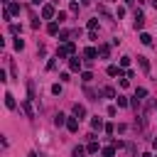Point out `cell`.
I'll use <instances>...</instances> for the list:
<instances>
[{
  "label": "cell",
  "instance_id": "6da1fadb",
  "mask_svg": "<svg viewBox=\"0 0 157 157\" xmlns=\"http://www.w3.org/2000/svg\"><path fill=\"white\" fill-rule=\"evenodd\" d=\"M74 52H76L74 42H64V44L56 49V59H66V56H74Z\"/></svg>",
  "mask_w": 157,
  "mask_h": 157
},
{
  "label": "cell",
  "instance_id": "7a4b0ae2",
  "mask_svg": "<svg viewBox=\"0 0 157 157\" xmlns=\"http://www.w3.org/2000/svg\"><path fill=\"white\" fill-rule=\"evenodd\" d=\"M42 17H44V20H54V17H56L54 5H42Z\"/></svg>",
  "mask_w": 157,
  "mask_h": 157
},
{
  "label": "cell",
  "instance_id": "3957f363",
  "mask_svg": "<svg viewBox=\"0 0 157 157\" xmlns=\"http://www.w3.org/2000/svg\"><path fill=\"white\" fill-rule=\"evenodd\" d=\"M83 56H86V61H93V59L98 56V49H93V47H86V49H83Z\"/></svg>",
  "mask_w": 157,
  "mask_h": 157
},
{
  "label": "cell",
  "instance_id": "277c9868",
  "mask_svg": "<svg viewBox=\"0 0 157 157\" xmlns=\"http://www.w3.org/2000/svg\"><path fill=\"white\" fill-rule=\"evenodd\" d=\"M69 69H71V71H81V59H78V56H71V59H69Z\"/></svg>",
  "mask_w": 157,
  "mask_h": 157
},
{
  "label": "cell",
  "instance_id": "5b68a950",
  "mask_svg": "<svg viewBox=\"0 0 157 157\" xmlns=\"http://www.w3.org/2000/svg\"><path fill=\"white\" fill-rule=\"evenodd\" d=\"M108 76H123V66L110 64V66H108Z\"/></svg>",
  "mask_w": 157,
  "mask_h": 157
},
{
  "label": "cell",
  "instance_id": "8992f818",
  "mask_svg": "<svg viewBox=\"0 0 157 157\" xmlns=\"http://www.w3.org/2000/svg\"><path fill=\"white\" fill-rule=\"evenodd\" d=\"M145 27V17H142V12H135V29H142Z\"/></svg>",
  "mask_w": 157,
  "mask_h": 157
},
{
  "label": "cell",
  "instance_id": "52a82bcc",
  "mask_svg": "<svg viewBox=\"0 0 157 157\" xmlns=\"http://www.w3.org/2000/svg\"><path fill=\"white\" fill-rule=\"evenodd\" d=\"M5 105H7L10 110H15V108H17V103H15V98H12V93H5Z\"/></svg>",
  "mask_w": 157,
  "mask_h": 157
},
{
  "label": "cell",
  "instance_id": "ba28073f",
  "mask_svg": "<svg viewBox=\"0 0 157 157\" xmlns=\"http://www.w3.org/2000/svg\"><path fill=\"white\" fill-rule=\"evenodd\" d=\"M74 115H76V118H78V120H81V118H86V108H83V105H78V103H76V105H74Z\"/></svg>",
  "mask_w": 157,
  "mask_h": 157
},
{
  "label": "cell",
  "instance_id": "9c48e42d",
  "mask_svg": "<svg viewBox=\"0 0 157 157\" xmlns=\"http://www.w3.org/2000/svg\"><path fill=\"white\" fill-rule=\"evenodd\" d=\"M47 32H49V34H59V22H56V20L49 22V25H47Z\"/></svg>",
  "mask_w": 157,
  "mask_h": 157
},
{
  "label": "cell",
  "instance_id": "30bf717a",
  "mask_svg": "<svg viewBox=\"0 0 157 157\" xmlns=\"http://www.w3.org/2000/svg\"><path fill=\"white\" fill-rule=\"evenodd\" d=\"M98 54H101L103 59H108V56H110V47H108V44H101V47H98Z\"/></svg>",
  "mask_w": 157,
  "mask_h": 157
},
{
  "label": "cell",
  "instance_id": "8fae6325",
  "mask_svg": "<svg viewBox=\"0 0 157 157\" xmlns=\"http://www.w3.org/2000/svg\"><path fill=\"white\" fill-rule=\"evenodd\" d=\"M91 128H93V130H101V128H105V125H103V120L96 115V118H91Z\"/></svg>",
  "mask_w": 157,
  "mask_h": 157
},
{
  "label": "cell",
  "instance_id": "7c38bea8",
  "mask_svg": "<svg viewBox=\"0 0 157 157\" xmlns=\"http://www.w3.org/2000/svg\"><path fill=\"white\" fill-rule=\"evenodd\" d=\"M66 128H69L71 132H76V130H78V120H76V118H69V120H66Z\"/></svg>",
  "mask_w": 157,
  "mask_h": 157
},
{
  "label": "cell",
  "instance_id": "4fadbf2b",
  "mask_svg": "<svg viewBox=\"0 0 157 157\" xmlns=\"http://www.w3.org/2000/svg\"><path fill=\"white\" fill-rule=\"evenodd\" d=\"M137 64H140V69H142V71H150V61H147L145 56H137Z\"/></svg>",
  "mask_w": 157,
  "mask_h": 157
},
{
  "label": "cell",
  "instance_id": "5bb4252c",
  "mask_svg": "<svg viewBox=\"0 0 157 157\" xmlns=\"http://www.w3.org/2000/svg\"><path fill=\"white\" fill-rule=\"evenodd\" d=\"M64 123H66V115H64V113H56V118H54V125H56V128H61Z\"/></svg>",
  "mask_w": 157,
  "mask_h": 157
},
{
  "label": "cell",
  "instance_id": "9a60e30c",
  "mask_svg": "<svg viewBox=\"0 0 157 157\" xmlns=\"http://www.w3.org/2000/svg\"><path fill=\"white\" fill-rule=\"evenodd\" d=\"M101 155H103V157H113V155H115V145H113V147H103Z\"/></svg>",
  "mask_w": 157,
  "mask_h": 157
},
{
  "label": "cell",
  "instance_id": "2e32d148",
  "mask_svg": "<svg viewBox=\"0 0 157 157\" xmlns=\"http://www.w3.org/2000/svg\"><path fill=\"white\" fill-rule=\"evenodd\" d=\"M140 42H142V44H152V37H150L147 32H140Z\"/></svg>",
  "mask_w": 157,
  "mask_h": 157
},
{
  "label": "cell",
  "instance_id": "e0dca14e",
  "mask_svg": "<svg viewBox=\"0 0 157 157\" xmlns=\"http://www.w3.org/2000/svg\"><path fill=\"white\" fill-rule=\"evenodd\" d=\"M86 150H88V152H91V155H96V152H98V142H96V140H91V142H88V147H86Z\"/></svg>",
  "mask_w": 157,
  "mask_h": 157
},
{
  "label": "cell",
  "instance_id": "ac0fdd59",
  "mask_svg": "<svg viewBox=\"0 0 157 157\" xmlns=\"http://www.w3.org/2000/svg\"><path fill=\"white\" fill-rule=\"evenodd\" d=\"M20 10H22L20 2H10V12H12V15H20Z\"/></svg>",
  "mask_w": 157,
  "mask_h": 157
},
{
  "label": "cell",
  "instance_id": "d6986e66",
  "mask_svg": "<svg viewBox=\"0 0 157 157\" xmlns=\"http://www.w3.org/2000/svg\"><path fill=\"white\" fill-rule=\"evenodd\" d=\"M81 81H83V83L93 81V74H91V71H83V74H81Z\"/></svg>",
  "mask_w": 157,
  "mask_h": 157
},
{
  "label": "cell",
  "instance_id": "ffe728a7",
  "mask_svg": "<svg viewBox=\"0 0 157 157\" xmlns=\"http://www.w3.org/2000/svg\"><path fill=\"white\" fill-rule=\"evenodd\" d=\"M101 93H103V96H108V98H115V91H113L110 86H105V88H103Z\"/></svg>",
  "mask_w": 157,
  "mask_h": 157
},
{
  "label": "cell",
  "instance_id": "44dd1931",
  "mask_svg": "<svg viewBox=\"0 0 157 157\" xmlns=\"http://www.w3.org/2000/svg\"><path fill=\"white\" fill-rule=\"evenodd\" d=\"M145 96H147V91H145V88H135V98H137V101H142Z\"/></svg>",
  "mask_w": 157,
  "mask_h": 157
},
{
  "label": "cell",
  "instance_id": "7402d4cb",
  "mask_svg": "<svg viewBox=\"0 0 157 157\" xmlns=\"http://www.w3.org/2000/svg\"><path fill=\"white\" fill-rule=\"evenodd\" d=\"M152 108H155V98H150V101H147V108H145V118L152 113Z\"/></svg>",
  "mask_w": 157,
  "mask_h": 157
},
{
  "label": "cell",
  "instance_id": "603a6c76",
  "mask_svg": "<svg viewBox=\"0 0 157 157\" xmlns=\"http://www.w3.org/2000/svg\"><path fill=\"white\" fill-rule=\"evenodd\" d=\"M25 113H27V115H29V118H34V110H32V103H29V101H27V103H25Z\"/></svg>",
  "mask_w": 157,
  "mask_h": 157
},
{
  "label": "cell",
  "instance_id": "cb8c5ba5",
  "mask_svg": "<svg viewBox=\"0 0 157 157\" xmlns=\"http://www.w3.org/2000/svg\"><path fill=\"white\" fill-rule=\"evenodd\" d=\"M115 101H118V105H120V108H125V105H128V98H125V96H118Z\"/></svg>",
  "mask_w": 157,
  "mask_h": 157
},
{
  "label": "cell",
  "instance_id": "d4e9b609",
  "mask_svg": "<svg viewBox=\"0 0 157 157\" xmlns=\"http://www.w3.org/2000/svg\"><path fill=\"white\" fill-rule=\"evenodd\" d=\"M83 152H86V150H83L81 145H78V147H74V157H83Z\"/></svg>",
  "mask_w": 157,
  "mask_h": 157
},
{
  "label": "cell",
  "instance_id": "484cf974",
  "mask_svg": "<svg viewBox=\"0 0 157 157\" xmlns=\"http://www.w3.org/2000/svg\"><path fill=\"white\" fill-rule=\"evenodd\" d=\"M54 20H56V22H59V25H61V22H64V20H66V12H56V17H54Z\"/></svg>",
  "mask_w": 157,
  "mask_h": 157
},
{
  "label": "cell",
  "instance_id": "4316f807",
  "mask_svg": "<svg viewBox=\"0 0 157 157\" xmlns=\"http://www.w3.org/2000/svg\"><path fill=\"white\" fill-rule=\"evenodd\" d=\"M96 27H98V20H88V29L96 32Z\"/></svg>",
  "mask_w": 157,
  "mask_h": 157
},
{
  "label": "cell",
  "instance_id": "83f0119b",
  "mask_svg": "<svg viewBox=\"0 0 157 157\" xmlns=\"http://www.w3.org/2000/svg\"><path fill=\"white\" fill-rule=\"evenodd\" d=\"M59 39H64V42H69V32H66V29H61V32H59Z\"/></svg>",
  "mask_w": 157,
  "mask_h": 157
},
{
  "label": "cell",
  "instance_id": "f1b7e54d",
  "mask_svg": "<svg viewBox=\"0 0 157 157\" xmlns=\"http://www.w3.org/2000/svg\"><path fill=\"white\" fill-rule=\"evenodd\" d=\"M15 49H17V52L25 49V42H22V39H15Z\"/></svg>",
  "mask_w": 157,
  "mask_h": 157
},
{
  "label": "cell",
  "instance_id": "f546056e",
  "mask_svg": "<svg viewBox=\"0 0 157 157\" xmlns=\"http://www.w3.org/2000/svg\"><path fill=\"white\" fill-rule=\"evenodd\" d=\"M10 32H15V34H17V32H22V27H20V25H10Z\"/></svg>",
  "mask_w": 157,
  "mask_h": 157
},
{
  "label": "cell",
  "instance_id": "4dcf8cb0",
  "mask_svg": "<svg viewBox=\"0 0 157 157\" xmlns=\"http://www.w3.org/2000/svg\"><path fill=\"white\" fill-rule=\"evenodd\" d=\"M47 69H49V71H54V69H56V61H54V59H49V64H47Z\"/></svg>",
  "mask_w": 157,
  "mask_h": 157
},
{
  "label": "cell",
  "instance_id": "1f68e13d",
  "mask_svg": "<svg viewBox=\"0 0 157 157\" xmlns=\"http://www.w3.org/2000/svg\"><path fill=\"white\" fill-rule=\"evenodd\" d=\"M52 93H56V96H59V93H61V86H59V83H54V86H52Z\"/></svg>",
  "mask_w": 157,
  "mask_h": 157
},
{
  "label": "cell",
  "instance_id": "d6a6232c",
  "mask_svg": "<svg viewBox=\"0 0 157 157\" xmlns=\"http://www.w3.org/2000/svg\"><path fill=\"white\" fill-rule=\"evenodd\" d=\"M150 5H152V7H157V0H150Z\"/></svg>",
  "mask_w": 157,
  "mask_h": 157
},
{
  "label": "cell",
  "instance_id": "836d02e7",
  "mask_svg": "<svg viewBox=\"0 0 157 157\" xmlns=\"http://www.w3.org/2000/svg\"><path fill=\"white\" fill-rule=\"evenodd\" d=\"M152 147H157V137H155V140H152Z\"/></svg>",
  "mask_w": 157,
  "mask_h": 157
},
{
  "label": "cell",
  "instance_id": "e575fe53",
  "mask_svg": "<svg viewBox=\"0 0 157 157\" xmlns=\"http://www.w3.org/2000/svg\"><path fill=\"white\" fill-rule=\"evenodd\" d=\"M140 157H152V155H147V152H145V155H140Z\"/></svg>",
  "mask_w": 157,
  "mask_h": 157
},
{
  "label": "cell",
  "instance_id": "d590c367",
  "mask_svg": "<svg viewBox=\"0 0 157 157\" xmlns=\"http://www.w3.org/2000/svg\"><path fill=\"white\" fill-rule=\"evenodd\" d=\"M32 2H34V5H39V2H42V0H32Z\"/></svg>",
  "mask_w": 157,
  "mask_h": 157
},
{
  "label": "cell",
  "instance_id": "8d00e7d4",
  "mask_svg": "<svg viewBox=\"0 0 157 157\" xmlns=\"http://www.w3.org/2000/svg\"><path fill=\"white\" fill-rule=\"evenodd\" d=\"M125 2H130V5H132V2H135V0H125Z\"/></svg>",
  "mask_w": 157,
  "mask_h": 157
},
{
  "label": "cell",
  "instance_id": "74e56055",
  "mask_svg": "<svg viewBox=\"0 0 157 157\" xmlns=\"http://www.w3.org/2000/svg\"><path fill=\"white\" fill-rule=\"evenodd\" d=\"M81 2H88V0H81Z\"/></svg>",
  "mask_w": 157,
  "mask_h": 157
}]
</instances>
